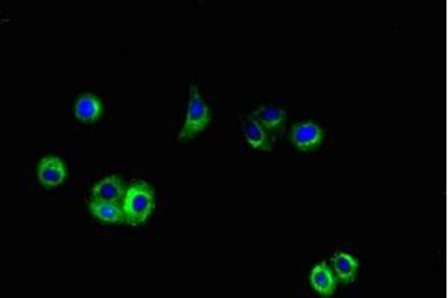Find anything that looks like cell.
Returning <instances> with one entry per match:
<instances>
[{
    "mask_svg": "<svg viewBox=\"0 0 448 298\" xmlns=\"http://www.w3.org/2000/svg\"><path fill=\"white\" fill-rule=\"evenodd\" d=\"M312 288L322 295H332L336 289V279L326 262L315 266L310 276Z\"/></svg>",
    "mask_w": 448,
    "mask_h": 298,
    "instance_id": "obj_8",
    "label": "cell"
},
{
    "mask_svg": "<svg viewBox=\"0 0 448 298\" xmlns=\"http://www.w3.org/2000/svg\"><path fill=\"white\" fill-rule=\"evenodd\" d=\"M211 123V113L196 87L190 90V102L187 109V118L180 131V140H193L199 133L205 131Z\"/></svg>",
    "mask_w": 448,
    "mask_h": 298,
    "instance_id": "obj_2",
    "label": "cell"
},
{
    "mask_svg": "<svg viewBox=\"0 0 448 298\" xmlns=\"http://www.w3.org/2000/svg\"><path fill=\"white\" fill-rule=\"evenodd\" d=\"M93 195L96 200L118 203L124 195V187L121 179L117 176H109L102 179L94 185Z\"/></svg>",
    "mask_w": 448,
    "mask_h": 298,
    "instance_id": "obj_5",
    "label": "cell"
},
{
    "mask_svg": "<svg viewBox=\"0 0 448 298\" xmlns=\"http://www.w3.org/2000/svg\"><path fill=\"white\" fill-rule=\"evenodd\" d=\"M251 117L268 130H278L285 120V112L278 106L265 105L255 109Z\"/></svg>",
    "mask_w": 448,
    "mask_h": 298,
    "instance_id": "obj_9",
    "label": "cell"
},
{
    "mask_svg": "<svg viewBox=\"0 0 448 298\" xmlns=\"http://www.w3.org/2000/svg\"><path fill=\"white\" fill-rule=\"evenodd\" d=\"M90 212L94 218H98L105 222H112V224L126 222L123 207H120L118 203L96 200L94 198V200L90 203Z\"/></svg>",
    "mask_w": 448,
    "mask_h": 298,
    "instance_id": "obj_7",
    "label": "cell"
},
{
    "mask_svg": "<svg viewBox=\"0 0 448 298\" xmlns=\"http://www.w3.org/2000/svg\"><path fill=\"white\" fill-rule=\"evenodd\" d=\"M333 269L336 272V274L340 276L341 280L344 282H353L357 269H359V261L350 254L345 252H340L333 257Z\"/></svg>",
    "mask_w": 448,
    "mask_h": 298,
    "instance_id": "obj_10",
    "label": "cell"
},
{
    "mask_svg": "<svg viewBox=\"0 0 448 298\" xmlns=\"http://www.w3.org/2000/svg\"><path fill=\"white\" fill-rule=\"evenodd\" d=\"M292 140L300 151H312L323 140V131L314 123H302L292 130Z\"/></svg>",
    "mask_w": 448,
    "mask_h": 298,
    "instance_id": "obj_3",
    "label": "cell"
},
{
    "mask_svg": "<svg viewBox=\"0 0 448 298\" xmlns=\"http://www.w3.org/2000/svg\"><path fill=\"white\" fill-rule=\"evenodd\" d=\"M102 105L91 94H83L75 105V117L83 123H94L101 118Z\"/></svg>",
    "mask_w": 448,
    "mask_h": 298,
    "instance_id": "obj_6",
    "label": "cell"
},
{
    "mask_svg": "<svg viewBox=\"0 0 448 298\" xmlns=\"http://www.w3.org/2000/svg\"><path fill=\"white\" fill-rule=\"evenodd\" d=\"M154 206V191L148 187L147 182H135L124 195V221L131 225H139L146 222Z\"/></svg>",
    "mask_w": 448,
    "mask_h": 298,
    "instance_id": "obj_1",
    "label": "cell"
},
{
    "mask_svg": "<svg viewBox=\"0 0 448 298\" xmlns=\"http://www.w3.org/2000/svg\"><path fill=\"white\" fill-rule=\"evenodd\" d=\"M38 178L41 184L48 188L58 187L66 178L65 164L58 157H46L41 161L38 168Z\"/></svg>",
    "mask_w": 448,
    "mask_h": 298,
    "instance_id": "obj_4",
    "label": "cell"
},
{
    "mask_svg": "<svg viewBox=\"0 0 448 298\" xmlns=\"http://www.w3.org/2000/svg\"><path fill=\"white\" fill-rule=\"evenodd\" d=\"M244 133L247 142L254 148V149H263V151H270V145L268 142V136L265 133L263 127L255 121L253 117L244 120Z\"/></svg>",
    "mask_w": 448,
    "mask_h": 298,
    "instance_id": "obj_11",
    "label": "cell"
}]
</instances>
